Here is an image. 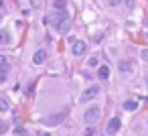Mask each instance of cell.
<instances>
[{
	"instance_id": "cell-5",
	"label": "cell",
	"mask_w": 148,
	"mask_h": 136,
	"mask_svg": "<svg viewBox=\"0 0 148 136\" xmlns=\"http://www.w3.org/2000/svg\"><path fill=\"white\" fill-rule=\"evenodd\" d=\"M71 51H73V55H77V57H79V55H83V53H85V43L75 39V41H73V47H71Z\"/></svg>"
},
{
	"instance_id": "cell-3",
	"label": "cell",
	"mask_w": 148,
	"mask_h": 136,
	"mask_svg": "<svg viewBox=\"0 0 148 136\" xmlns=\"http://www.w3.org/2000/svg\"><path fill=\"white\" fill-rule=\"evenodd\" d=\"M99 95V85H91L87 91H83V95H81V102H91L93 98H97Z\"/></svg>"
},
{
	"instance_id": "cell-4",
	"label": "cell",
	"mask_w": 148,
	"mask_h": 136,
	"mask_svg": "<svg viewBox=\"0 0 148 136\" xmlns=\"http://www.w3.org/2000/svg\"><path fill=\"white\" fill-rule=\"evenodd\" d=\"M45 61H47V51H45V49L35 51V55H33V63H35V65H43Z\"/></svg>"
},
{
	"instance_id": "cell-22",
	"label": "cell",
	"mask_w": 148,
	"mask_h": 136,
	"mask_svg": "<svg viewBox=\"0 0 148 136\" xmlns=\"http://www.w3.org/2000/svg\"><path fill=\"white\" fill-rule=\"evenodd\" d=\"M146 85H148V75H146Z\"/></svg>"
},
{
	"instance_id": "cell-17",
	"label": "cell",
	"mask_w": 148,
	"mask_h": 136,
	"mask_svg": "<svg viewBox=\"0 0 148 136\" xmlns=\"http://www.w3.org/2000/svg\"><path fill=\"white\" fill-rule=\"evenodd\" d=\"M89 65H91V67H95V65H99V61H97V57H91V59H89Z\"/></svg>"
},
{
	"instance_id": "cell-13",
	"label": "cell",
	"mask_w": 148,
	"mask_h": 136,
	"mask_svg": "<svg viewBox=\"0 0 148 136\" xmlns=\"http://www.w3.org/2000/svg\"><path fill=\"white\" fill-rule=\"evenodd\" d=\"M8 69V59L4 55H0V71H6Z\"/></svg>"
},
{
	"instance_id": "cell-16",
	"label": "cell",
	"mask_w": 148,
	"mask_h": 136,
	"mask_svg": "<svg viewBox=\"0 0 148 136\" xmlns=\"http://www.w3.org/2000/svg\"><path fill=\"white\" fill-rule=\"evenodd\" d=\"M6 110H8V102L0 98V112H6Z\"/></svg>"
},
{
	"instance_id": "cell-11",
	"label": "cell",
	"mask_w": 148,
	"mask_h": 136,
	"mask_svg": "<svg viewBox=\"0 0 148 136\" xmlns=\"http://www.w3.org/2000/svg\"><path fill=\"white\" fill-rule=\"evenodd\" d=\"M55 10H61V12H67V2L65 0H55Z\"/></svg>"
},
{
	"instance_id": "cell-6",
	"label": "cell",
	"mask_w": 148,
	"mask_h": 136,
	"mask_svg": "<svg viewBox=\"0 0 148 136\" xmlns=\"http://www.w3.org/2000/svg\"><path fill=\"white\" fill-rule=\"evenodd\" d=\"M120 126H122L120 118H112V120L108 122V134H116V132L120 130Z\"/></svg>"
},
{
	"instance_id": "cell-20",
	"label": "cell",
	"mask_w": 148,
	"mask_h": 136,
	"mask_svg": "<svg viewBox=\"0 0 148 136\" xmlns=\"http://www.w3.org/2000/svg\"><path fill=\"white\" fill-rule=\"evenodd\" d=\"M120 2H122V0H110V4H112V6H116V4H120Z\"/></svg>"
},
{
	"instance_id": "cell-9",
	"label": "cell",
	"mask_w": 148,
	"mask_h": 136,
	"mask_svg": "<svg viewBox=\"0 0 148 136\" xmlns=\"http://www.w3.org/2000/svg\"><path fill=\"white\" fill-rule=\"evenodd\" d=\"M69 27H71V21H69V16H67V19L57 27V31H59V33H67V31H69Z\"/></svg>"
},
{
	"instance_id": "cell-18",
	"label": "cell",
	"mask_w": 148,
	"mask_h": 136,
	"mask_svg": "<svg viewBox=\"0 0 148 136\" xmlns=\"http://www.w3.org/2000/svg\"><path fill=\"white\" fill-rule=\"evenodd\" d=\"M142 59H144V61H148V49H144V51H142Z\"/></svg>"
},
{
	"instance_id": "cell-8",
	"label": "cell",
	"mask_w": 148,
	"mask_h": 136,
	"mask_svg": "<svg viewBox=\"0 0 148 136\" xmlns=\"http://www.w3.org/2000/svg\"><path fill=\"white\" fill-rule=\"evenodd\" d=\"M118 67H120V71H122V73H126V75H128V73H132V63H130V61H126V59H124V61H120V63H118Z\"/></svg>"
},
{
	"instance_id": "cell-2",
	"label": "cell",
	"mask_w": 148,
	"mask_h": 136,
	"mask_svg": "<svg viewBox=\"0 0 148 136\" xmlns=\"http://www.w3.org/2000/svg\"><path fill=\"white\" fill-rule=\"evenodd\" d=\"M65 19H67V12H61V10H55V12H53V14H49V16L45 19V21H47V23H51V25H53V27L57 29V27H59V25H61V23H63Z\"/></svg>"
},
{
	"instance_id": "cell-12",
	"label": "cell",
	"mask_w": 148,
	"mask_h": 136,
	"mask_svg": "<svg viewBox=\"0 0 148 136\" xmlns=\"http://www.w3.org/2000/svg\"><path fill=\"white\" fill-rule=\"evenodd\" d=\"M63 118H65V114L55 116V118H47V124H49V126H55V124H59V120H63Z\"/></svg>"
},
{
	"instance_id": "cell-14",
	"label": "cell",
	"mask_w": 148,
	"mask_h": 136,
	"mask_svg": "<svg viewBox=\"0 0 148 136\" xmlns=\"http://www.w3.org/2000/svg\"><path fill=\"white\" fill-rule=\"evenodd\" d=\"M8 39H10V37H8V33H6V31H0V47L6 45V43H8Z\"/></svg>"
},
{
	"instance_id": "cell-21",
	"label": "cell",
	"mask_w": 148,
	"mask_h": 136,
	"mask_svg": "<svg viewBox=\"0 0 148 136\" xmlns=\"http://www.w3.org/2000/svg\"><path fill=\"white\" fill-rule=\"evenodd\" d=\"M39 136H49V134L47 132H39Z\"/></svg>"
},
{
	"instance_id": "cell-19",
	"label": "cell",
	"mask_w": 148,
	"mask_h": 136,
	"mask_svg": "<svg viewBox=\"0 0 148 136\" xmlns=\"http://www.w3.org/2000/svg\"><path fill=\"white\" fill-rule=\"evenodd\" d=\"M4 79H6V71H0V83H2Z\"/></svg>"
},
{
	"instance_id": "cell-15",
	"label": "cell",
	"mask_w": 148,
	"mask_h": 136,
	"mask_svg": "<svg viewBox=\"0 0 148 136\" xmlns=\"http://www.w3.org/2000/svg\"><path fill=\"white\" fill-rule=\"evenodd\" d=\"M43 4H45L43 0H31V6L33 8H43Z\"/></svg>"
},
{
	"instance_id": "cell-10",
	"label": "cell",
	"mask_w": 148,
	"mask_h": 136,
	"mask_svg": "<svg viewBox=\"0 0 148 136\" xmlns=\"http://www.w3.org/2000/svg\"><path fill=\"white\" fill-rule=\"evenodd\" d=\"M136 108H138V102H136V100H126V102H124V110L132 112V110H136Z\"/></svg>"
},
{
	"instance_id": "cell-1",
	"label": "cell",
	"mask_w": 148,
	"mask_h": 136,
	"mask_svg": "<svg viewBox=\"0 0 148 136\" xmlns=\"http://www.w3.org/2000/svg\"><path fill=\"white\" fill-rule=\"evenodd\" d=\"M99 116H101V108H99V106H89V108L85 110V114H83V120H85L87 124H93V122H97Z\"/></svg>"
},
{
	"instance_id": "cell-7",
	"label": "cell",
	"mask_w": 148,
	"mask_h": 136,
	"mask_svg": "<svg viewBox=\"0 0 148 136\" xmlns=\"http://www.w3.org/2000/svg\"><path fill=\"white\" fill-rule=\"evenodd\" d=\"M97 79H101V81L110 79V67L108 65H99L97 67Z\"/></svg>"
}]
</instances>
